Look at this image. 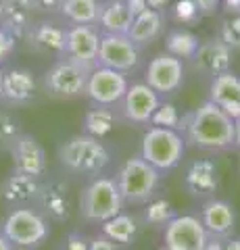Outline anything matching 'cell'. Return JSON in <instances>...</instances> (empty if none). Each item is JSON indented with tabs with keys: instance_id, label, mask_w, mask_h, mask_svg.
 <instances>
[{
	"instance_id": "1",
	"label": "cell",
	"mask_w": 240,
	"mask_h": 250,
	"mask_svg": "<svg viewBox=\"0 0 240 250\" xmlns=\"http://www.w3.org/2000/svg\"><path fill=\"white\" fill-rule=\"evenodd\" d=\"M177 131L184 136L186 146L207 154H219L234 148V119L211 100L184 113Z\"/></svg>"
},
{
	"instance_id": "2",
	"label": "cell",
	"mask_w": 240,
	"mask_h": 250,
	"mask_svg": "<svg viewBox=\"0 0 240 250\" xmlns=\"http://www.w3.org/2000/svg\"><path fill=\"white\" fill-rule=\"evenodd\" d=\"M57 159L67 173L82 177H98L111 165V150L103 140L88 134H75L67 138L57 150Z\"/></svg>"
},
{
	"instance_id": "3",
	"label": "cell",
	"mask_w": 240,
	"mask_h": 250,
	"mask_svg": "<svg viewBox=\"0 0 240 250\" xmlns=\"http://www.w3.org/2000/svg\"><path fill=\"white\" fill-rule=\"evenodd\" d=\"M161 177H163V173H159L153 165H149L140 154L126 159L115 173V184L119 188L123 205L144 207L151 198L157 196Z\"/></svg>"
},
{
	"instance_id": "4",
	"label": "cell",
	"mask_w": 240,
	"mask_h": 250,
	"mask_svg": "<svg viewBox=\"0 0 240 250\" xmlns=\"http://www.w3.org/2000/svg\"><path fill=\"white\" fill-rule=\"evenodd\" d=\"M0 233L15 250H36L50 238V221L34 205L9 208L0 223Z\"/></svg>"
},
{
	"instance_id": "5",
	"label": "cell",
	"mask_w": 240,
	"mask_h": 250,
	"mask_svg": "<svg viewBox=\"0 0 240 250\" xmlns=\"http://www.w3.org/2000/svg\"><path fill=\"white\" fill-rule=\"evenodd\" d=\"M123 198L115 177L98 175L86 182L80 192V215L84 221L100 225L123 210Z\"/></svg>"
},
{
	"instance_id": "6",
	"label": "cell",
	"mask_w": 240,
	"mask_h": 250,
	"mask_svg": "<svg viewBox=\"0 0 240 250\" xmlns=\"http://www.w3.org/2000/svg\"><path fill=\"white\" fill-rule=\"evenodd\" d=\"M186 140L177 129H165L149 125L140 140V154L142 159L153 165L159 173L174 171L182 163L186 154Z\"/></svg>"
},
{
	"instance_id": "7",
	"label": "cell",
	"mask_w": 240,
	"mask_h": 250,
	"mask_svg": "<svg viewBox=\"0 0 240 250\" xmlns=\"http://www.w3.org/2000/svg\"><path fill=\"white\" fill-rule=\"evenodd\" d=\"M86 82H88L86 69H82L73 61L61 57L46 69L42 77V88L46 96L55 100H75L84 96Z\"/></svg>"
},
{
	"instance_id": "8",
	"label": "cell",
	"mask_w": 240,
	"mask_h": 250,
	"mask_svg": "<svg viewBox=\"0 0 240 250\" xmlns=\"http://www.w3.org/2000/svg\"><path fill=\"white\" fill-rule=\"evenodd\" d=\"M98 65L119 73H138L144 65V48L134 44L126 34H100Z\"/></svg>"
},
{
	"instance_id": "9",
	"label": "cell",
	"mask_w": 240,
	"mask_h": 250,
	"mask_svg": "<svg viewBox=\"0 0 240 250\" xmlns=\"http://www.w3.org/2000/svg\"><path fill=\"white\" fill-rule=\"evenodd\" d=\"M142 82L149 83L161 98L174 96L186 82V62L163 50L146 62Z\"/></svg>"
},
{
	"instance_id": "10",
	"label": "cell",
	"mask_w": 240,
	"mask_h": 250,
	"mask_svg": "<svg viewBox=\"0 0 240 250\" xmlns=\"http://www.w3.org/2000/svg\"><path fill=\"white\" fill-rule=\"evenodd\" d=\"M128 85H130V77L126 73H119V71H113L109 67L96 65L88 73L84 98H88V103L94 104V106L117 108L123 94L128 90Z\"/></svg>"
},
{
	"instance_id": "11",
	"label": "cell",
	"mask_w": 240,
	"mask_h": 250,
	"mask_svg": "<svg viewBox=\"0 0 240 250\" xmlns=\"http://www.w3.org/2000/svg\"><path fill=\"white\" fill-rule=\"evenodd\" d=\"M161 98L149 83L144 82H130L121 103L117 104V113L121 121H128L138 127H149L153 113L157 111Z\"/></svg>"
},
{
	"instance_id": "12",
	"label": "cell",
	"mask_w": 240,
	"mask_h": 250,
	"mask_svg": "<svg viewBox=\"0 0 240 250\" xmlns=\"http://www.w3.org/2000/svg\"><path fill=\"white\" fill-rule=\"evenodd\" d=\"M98 44L100 29L96 25H67L63 57L90 73L98 65Z\"/></svg>"
},
{
	"instance_id": "13",
	"label": "cell",
	"mask_w": 240,
	"mask_h": 250,
	"mask_svg": "<svg viewBox=\"0 0 240 250\" xmlns=\"http://www.w3.org/2000/svg\"><path fill=\"white\" fill-rule=\"evenodd\" d=\"M209 242L198 215H175L163 228V246L167 250H203Z\"/></svg>"
},
{
	"instance_id": "14",
	"label": "cell",
	"mask_w": 240,
	"mask_h": 250,
	"mask_svg": "<svg viewBox=\"0 0 240 250\" xmlns=\"http://www.w3.org/2000/svg\"><path fill=\"white\" fill-rule=\"evenodd\" d=\"M34 207L48 221H55V223L69 221L73 213L71 188H69L65 179H59V177H50L48 182H40V192H38Z\"/></svg>"
},
{
	"instance_id": "15",
	"label": "cell",
	"mask_w": 240,
	"mask_h": 250,
	"mask_svg": "<svg viewBox=\"0 0 240 250\" xmlns=\"http://www.w3.org/2000/svg\"><path fill=\"white\" fill-rule=\"evenodd\" d=\"M232 61H234V50L228 44H223L218 36L203 40L198 44V50L195 52L188 62L192 71H196L205 77H215L226 71H232Z\"/></svg>"
},
{
	"instance_id": "16",
	"label": "cell",
	"mask_w": 240,
	"mask_h": 250,
	"mask_svg": "<svg viewBox=\"0 0 240 250\" xmlns=\"http://www.w3.org/2000/svg\"><path fill=\"white\" fill-rule=\"evenodd\" d=\"M65 31L67 25H61L52 17L36 19L23 40L27 42V48L36 54H50L55 59H61L65 54Z\"/></svg>"
},
{
	"instance_id": "17",
	"label": "cell",
	"mask_w": 240,
	"mask_h": 250,
	"mask_svg": "<svg viewBox=\"0 0 240 250\" xmlns=\"http://www.w3.org/2000/svg\"><path fill=\"white\" fill-rule=\"evenodd\" d=\"M9 154L13 161V171H17V173H25L36 179H42L46 169H48L44 146L36 136L25 134V131L15 140Z\"/></svg>"
},
{
	"instance_id": "18",
	"label": "cell",
	"mask_w": 240,
	"mask_h": 250,
	"mask_svg": "<svg viewBox=\"0 0 240 250\" xmlns=\"http://www.w3.org/2000/svg\"><path fill=\"white\" fill-rule=\"evenodd\" d=\"M2 103L13 106H27L38 100L40 83L36 73L25 67H9L2 69Z\"/></svg>"
},
{
	"instance_id": "19",
	"label": "cell",
	"mask_w": 240,
	"mask_h": 250,
	"mask_svg": "<svg viewBox=\"0 0 240 250\" xmlns=\"http://www.w3.org/2000/svg\"><path fill=\"white\" fill-rule=\"evenodd\" d=\"M198 219L203 223L209 238L213 240H228L232 238L236 228V208L223 198H207L203 200L198 210Z\"/></svg>"
},
{
	"instance_id": "20",
	"label": "cell",
	"mask_w": 240,
	"mask_h": 250,
	"mask_svg": "<svg viewBox=\"0 0 240 250\" xmlns=\"http://www.w3.org/2000/svg\"><path fill=\"white\" fill-rule=\"evenodd\" d=\"M184 188L192 198L207 200L219 190V169L213 159H195L184 171Z\"/></svg>"
},
{
	"instance_id": "21",
	"label": "cell",
	"mask_w": 240,
	"mask_h": 250,
	"mask_svg": "<svg viewBox=\"0 0 240 250\" xmlns=\"http://www.w3.org/2000/svg\"><path fill=\"white\" fill-rule=\"evenodd\" d=\"M40 182L42 179L11 171V173L2 179V184H0V200L9 208L36 205L38 192H40Z\"/></svg>"
},
{
	"instance_id": "22",
	"label": "cell",
	"mask_w": 240,
	"mask_h": 250,
	"mask_svg": "<svg viewBox=\"0 0 240 250\" xmlns=\"http://www.w3.org/2000/svg\"><path fill=\"white\" fill-rule=\"evenodd\" d=\"M232 119L240 117V75L226 71L209 80V98Z\"/></svg>"
},
{
	"instance_id": "23",
	"label": "cell",
	"mask_w": 240,
	"mask_h": 250,
	"mask_svg": "<svg viewBox=\"0 0 240 250\" xmlns=\"http://www.w3.org/2000/svg\"><path fill=\"white\" fill-rule=\"evenodd\" d=\"M167 11H159V9H146L144 13L136 15L134 21L130 25L128 38L134 44H138L140 48H146L151 46L154 40H159L165 31L167 25Z\"/></svg>"
},
{
	"instance_id": "24",
	"label": "cell",
	"mask_w": 240,
	"mask_h": 250,
	"mask_svg": "<svg viewBox=\"0 0 240 250\" xmlns=\"http://www.w3.org/2000/svg\"><path fill=\"white\" fill-rule=\"evenodd\" d=\"M36 21V9L32 0H4L0 6V25L17 40H23L27 29Z\"/></svg>"
},
{
	"instance_id": "25",
	"label": "cell",
	"mask_w": 240,
	"mask_h": 250,
	"mask_svg": "<svg viewBox=\"0 0 240 250\" xmlns=\"http://www.w3.org/2000/svg\"><path fill=\"white\" fill-rule=\"evenodd\" d=\"M131 21H134V15L126 0H103L100 2V15L96 23L100 34H128Z\"/></svg>"
},
{
	"instance_id": "26",
	"label": "cell",
	"mask_w": 240,
	"mask_h": 250,
	"mask_svg": "<svg viewBox=\"0 0 240 250\" xmlns=\"http://www.w3.org/2000/svg\"><path fill=\"white\" fill-rule=\"evenodd\" d=\"M100 233L117 246H130L140 233V219L121 210L119 215H115L109 221L100 223Z\"/></svg>"
},
{
	"instance_id": "27",
	"label": "cell",
	"mask_w": 240,
	"mask_h": 250,
	"mask_svg": "<svg viewBox=\"0 0 240 250\" xmlns=\"http://www.w3.org/2000/svg\"><path fill=\"white\" fill-rule=\"evenodd\" d=\"M121 123V117L117 113V108L111 106H94L90 104V108L84 115V134H88L92 138L105 140L111 131Z\"/></svg>"
},
{
	"instance_id": "28",
	"label": "cell",
	"mask_w": 240,
	"mask_h": 250,
	"mask_svg": "<svg viewBox=\"0 0 240 250\" xmlns=\"http://www.w3.org/2000/svg\"><path fill=\"white\" fill-rule=\"evenodd\" d=\"M103 0H65L59 17L67 25H96Z\"/></svg>"
},
{
	"instance_id": "29",
	"label": "cell",
	"mask_w": 240,
	"mask_h": 250,
	"mask_svg": "<svg viewBox=\"0 0 240 250\" xmlns=\"http://www.w3.org/2000/svg\"><path fill=\"white\" fill-rule=\"evenodd\" d=\"M198 44H200L198 36H195L186 27L169 29L165 36V52H169L172 57L182 59L184 62L195 57V52L198 50Z\"/></svg>"
},
{
	"instance_id": "30",
	"label": "cell",
	"mask_w": 240,
	"mask_h": 250,
	"mask_svg": "<svg viewBox=\"0 0 240 250\" xmlns=\"http://www.w3.org/2000/svg\"><path fill=\"white\" fill-rule=\"evenodd\" d=\"M175 215L177 213H175L174 205L163 196L151 198L142 208V221L146 225H151V228H159V229H163Z\"/></svg>"
},
{
	"instance_id": "31",
	"label": "cell",
	"mask_w": 240,
	"mask_h": 250,
	"mask_svg": "<svg viewBox=\"0 0 240 250\" xmlns=\"http://www.w3.org/2000/svg\"><path fill=\"white\" fill-rule=\"evenodd\" d=\"M180 119H182L180 108L174 103H169V100H161L157 111L153 113L151 125H154V127H165V129H177L180 127Z\"/></svg>"
},
{
	"instance_id": "32",
	"label": "cell",
	"mask_w": 240,
	"mask_h": 250,
	"mask_svg": "<svg viewBox=\"0 0 240 250\" xmlns=\"http://www.w3.org/2000/svg\"><path fill=\"white\" fill-rule=\"evenodd\" d=\"M23 134L21 123L11 113L0 111V152H9L15 140Z\"/></svg>"
},
{
	"instance_id": "33",
	"label": "cell",
	"mask_w": 240,
	"mask_h": 250,
	"mask_svg": "<svg viewBox=\"0 0 240 250\" xmlns=\"http://www.w3.org/2000/svg\"><path fill=\"white\" fill-rule=\"evenodd\" d=\"M167 17H172L175 23L186 25V27L195 25V23H198L203 19L198 9H196V4H195V0H175L174 6L167 13Z\"/></svg>"
},
{
	"instance_id": "34",
	"label": "cell",
	"mask_w": 240,
	"mask_h": 250,
	"mask_svg": "<svg viewBox=\"0 0 240 250\" xmlns=\"http://www.w3.org/2000/svg\"><path fill=\"white\" fill-rule=\"evenodd\" d=\"M218 38L223 44H228L232 50H240V15H228L221 21Z\"/></svg>"
},
{
	"instance_id": "35",
	"label": "cell",
	"mask_w": 240,
	"mask_h": 250,
	"mask_svg": "<svg viewBox=\"0 0 240 250\" xmlns=\"http://www.w3.org/2000/svg\"><path fill=\"white\" fill-rule=\"evenodd\" d=\"M17 42H19L17 38H15L13 34H9V31L0 25V69L11 61L15 50H17Z\"/></svg>"
},
{
	"instance_id": "36",
	"label": "cell",
	"mask_w": 240,
	"mask_h": 250,
	"mask_svg": "<svg viewBox=\"0 0 240 250\" xmlns=\"http://www.w3.org/2000/svg\"><path fill=\"white\" fill-rule=\"evenodd\" d=\"M32 2H34L36 13L44 15V17H55V15H59L65 0H32Z\"/></svg>"
},
{
	"instance_id": "37",
	"label": "cell",
	"mask_w": 240,
	"mask_h": 250,
	"mask_svg": "<svg viewBox=\"0 0 240 250\" xmlns=\"http://www.w3.org/2000/svg\"><path fill=\"white\" fill-rule=\"evenodd\" d=\"M88 244H90L88 236H84V233H80V231H71L65 238L63 250H88Z\"/></svg>"
},
{
	"instance_id": "38",
	"label": "cell",
	"mask_w": 240,
	"mask_h": 250,
	"mask_svg": "<svg viewBox=\"0 0 240 250\" xmlns=\"http://www.w3.org/2000/svg\"><path fill=\"white\" fill-rule=\"evenodd\" d=\"M195 4L200 13V17H213V15L221 9L219 0H195Z\"/></svg>"
},
{
	"instance_id": "39",
	"label": "cell",
	"mask_w": 240,
	"mask_h": 250,
	"mask_svg": "<svg viewBox=\"0 0 240 250\" xmlns=\"http://www.w3.org/2000/svg\"><path fill=\"white\" fill-rule=\"evenodd\" d=\"M88 250H119V246L113 244V242L109 238H105L103 233H96V236L90 238Z\"/></svg>"
},
{
	"instance_id": "40",
	"label": "cell",
	"mask_w": 240,
	"mask_h": 250,
	"mask_svg": "<svg viewBox=\"0 0 240 250\" xmlns=\"http://www.w3.org/2000/svg\"><path fill=\"white\" fill-rule=\"evenodd\" d=\"M128 2V6H130V11H131V15H140V13H144L146 9H151L149 6V0H126Z\"/></svg>"
},
{
	"instance_id": "41",
	"label": "cell",
	"mask_w": 240,
	"mask_h": 250,
	"mask_svg": "<svg viewBox=\"0 0 240 250\" xmlns=\"http://www.w3.org/2000/svg\"><path fill=\"white\" fill-rule=\"evenodd\" d=\"M219 4L228 15H240V0H219Z\"/></svg>"
},
{
	"instance_id": "42",
	"label": "cell",
	"mask_w": 240,
	"mask_h": 250,
	"mask_svg": "<svg viewBox=\"0 0 240 250\" xmlns=\"http://www.w3.org/2000/svg\"><path fill=\"white\" fill-rule=\"evenodd\" d=\"M223 250H240V236H232L228 240H223Z\"/></svg>"
},
{
	"instance_id": "43",
	"label": "cell",
	"mask_w": 240,
	"mask_h": 250,
	"mask_svg": "<svg viewBox=\"0 0 240 250\" xmlns=\"http://www.w3.org/2000/svg\"><path fill=\"white\" fill-rule=\"evenodd\" d=\"M203 250H223V240H213V238H209L207 246H205Z\"/></svg>"
},
{
	"instance_id": "44",
	"label": "cell",
	"mask_w": 240,
	"mask_h": 250,
	"mask_svg": "<svg viewBox=\"0 0 240 250\" xmlns=\"http://www.w3.org/2000/svg\"><path fill=\"white\" fill-rule=\"evenodd\" d=\"M234 148L240 150V117L234 119Z\"/></svg>"
},
{
	"instance_id": "45",
	"label": "cell",
	"mask_w": 240,
	"mask_h": 250,
	"mask_svg": "<svg viewBox=\"0 0 240 250\" xmlns=\"http://www.w3.org/2000/svg\"><path fill=\"white\" fill-rule=\"evenodd\" d=\"M0 250H15V248L11 246V242L6 240V238L2 236V233H0Z\"/></svg>"
},
{
	"instance_id": "46",
	"label": "cell",
	"mask_w": 240,
	"mask_h": 250,
	"mask_svg": "<svg viewBox=\"0 0 240 250\" xmlns=\"http://www.w3.org/2000/svg\"><path fill=\"white\" fill-rule=\"evenodd\" d=\"M2 73H4V71L0 69V98H2Z\"/></svg>"
},
{
	"instance_id": "47",
	"label": "cell",
	"mask_w": 240,
	"mask_h": 250,
	"mask_svg": "<svg viewBox=\"0 0 240 250\" xmlns=\"http://www.w3.org/2000/svg\"><path fill=\"white\" fill-rule=\"evenodd\" d=\"M159 250H167V248H165V246H161V248H159Z\"/></svg>"
},
{
	"instance_id": "48",
	"label": "cell",
	"mask_w": 240,
	"mask_h": 250,
	"mask_svg": "<svg viewBox=\"0 0 240 250\" xmlns=\"http://www.w3.org/2000/svg\"><path fill=\"white\" fill-rule=\"evenodd\" d=\"M2 2H4V0H0V6H2Z\"/></svg>"
}]
</instances>
